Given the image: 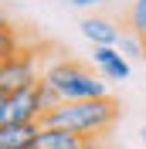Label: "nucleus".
<instances>
[{
    "instance_id": "f257e3e1",
    "label": "nucleus",
    "mask_w": 146,
    "mask_h": 149,
    "mask_svg": "<svg viewBox=\"0 0 146 149\" xmlns=\"http://www.w3.org/2000/svg\"><path fill=\"white\" fill-rule=\"evenodd\" d=\"M122 115V105L112 95H99V98H75V102H58L55 109H48L41 115V125H58V129L78 132L88 139H102Z\"/></svg>"
},
{
    "instance_id": "f03ea898",
    "label": "nucleus",
    "mask_w": 146,
    "mask_h": 149,
    "mask_svg": "<svg viewBox=\"0 0 146 149\" xmlns=\"http://www.w3.org/2000/svg\"><path fill=\"white\" fill-rule=\"evenodd\" d=\"M41 78H44L51 88H55L58 95H61V102H75V98H99V95H109V88H105V81H102L99 74L92 71L88 65H82V61H75V58H51L44 65V71H41Z\"/></svg>"
},
{
    "instance_id": "7ed1b4c3",
    "label": "nucleus",
    "mask_w": 146,
    "mask_h": 149,
    "mask_svg": "<svg viewBox=\"0 0 146 149\" xmlns=\"http://www.w3.org/2000/svg\"><path fill=\"white\" fill-rule=\"evenodd\" d=\"M44 65H41V54H37V44H24L20 51H14L10 58L0 61V92L14 95L20 88H27L41 78Z\"/></svg>"
},
{
    "instance_id": "20e7f679",
    "label": "nucleus",
    "mask_w": 146,
    "mask_h": 149,
    "mask_svg": "<svg viewBox=\"0 0 146 149\" xmlns=\"http://www.w3.org/2000/svg\"><path fill=\"white\" fill-rule=\"evenodd\" d=\"M41 115H44V102H41L37 81L14 92V95H7L4 105H0V122H37Z\"/></svg>"
},
{
    "instance_id": "39448f33",
    "label": "nucleus",
    "mask_w": 146,
    "mask_h": 149,
    "mask_svg": "<svg viewBox=\"0 0 146 149\" xmlns=\"http://www.w3.org/2000/svg\"><path fill=\"white\" fill-rule=\"evenodd\" d=\"M92 61H95V68L102 71V78H109V81H122V78H129V58L119 51L116 44H95V51H92Z\"/></svg>"
},
{
    "instance_id": "423d86ee",
    "label": "nucleus",
    "mask_w": 146,
    "mask_h": 149,
    "mask_svg": "<svg viewBox=\"0 0 146 149\" xmlns=\"http://www.w3.org/2000/svg\"><path fill=\"white\" fill-rule=\"evenodd\" d=\"M92 142H99V139H88V136H78V132L58 129V125H41L34 146L37 149H88Z\"/></svg>"
},
{
    "instance_id": "0eeeda50",
    "label": "nucleus",
    "mask_w": 146,
    "mask_h": 149,
    "mask_svg": "<svg viewBox=\"0 0 146 149\" xmlns=\"http://www.w3.org/2000/svg\"><path fill=\"white\" fill-rule=\"evenodd\" d=\"M41 122H0V149H27L37 142Z\"/></svg>"
},
{
    "instance_id": "6e6552de",
    "label": "nucleus",
    "mask_w": 146,
    "mask_h": 149,
    "mask_svg": "<svg viewBox=\"0 0 146 149\" xmlns=\"http://www.w3.org/2000/svg\"><path fill=\"white\" fill-rule=\"evenodd\" d=\"M78 27H82V34L88 37L92 44H116L119 34H122V31H119L112 20H105V17H85Z\"/></svg>"
},
{
    "instance_id": "1a4fd4ad",
    "label": "nucleus",
    "mask_w": 146,
    "mask_h": 149,
    "mask_svg": "<svg viewBox=\"0 0 146 149\" xmlns=\"http://www.w3.org/2000/svg\"><path fill=\"white\" fill-rule=\"evenodd\" d=\"M24 44H34V37H31L24 27H17V24L4 20V24H0V61H4V58H10L14 51H20Z\"/></svg>"
},
{
    "instance_id": "9d476101",
    "label": "nucleus",
    "mask_w": 146,
    "mask_h": 149,
    "mask_svg": "<svg viewBox=\"0 0 146 149\" xmlns=\"http://www.w3.org/2000/svg\"><path fill=\"white\" fill-rule=\"evenodd\" d=\"M122 24L129 27V34L136 37H146V0H133L126 7V17H122Z\"/></svg>"
},
{
    "instance_id": "9b49d317",
    "label": "nucleus",
    "mask_w": 146,
    "mask_h": 149,
    "mask_svg": "<svg viewBox=\"0 0 146 149\" xmlns=\"http://www.w3.org/2000/svg\"><path fill=\"white\" fill-rule=\"evenodd\" d=\"M116 47H119L126 58H146V51H143V37H136V34H119Z\"/></svg>"
},
{
    "instance_id": "f8f14e48",
    "label": "nucleus",
    "mask_w": 146,
    "mask_h": 149,
    "mask_svg": "<svg viewBox=\"0 0 146 149\" xmlns=\"http://www.w3.org/2000/svg\"><path fill=\"white\" fill-rule=\"evenodd\" d=\"M139 139H143V146H146V125H143V129H139Z\"/></svg>"
},
{
    "instance_id": "ddd939ff",
    "label": "nucleus",
    "mask_w": 146,
    "mask_h": 149,
    "mask_svg": "<svg viewBox=\"0 0 146 149\" xmlns=\"http://www.w3.org/2000/svg\"><path fill=\"white\" fill-rule=\"evenodd\" d=\"M4 20H7V14H4V10H0V24H4Z\"/></svg>"
},
{
    "instance_id": "4468645a",
    "label": "nucleus",
    "mask_w": 146,
    "mask_h": 149,
    "mask_svg": "<svg viewBox=\"0 0 146 149\" xmlns=\"http://www.w3.org/2000/svg\"><path fill=\"white\" fill-rule=\"evenodd\" d=\"M4 98H7V95H4V92H0V105H4Z\"/></svg>"
},
{
    "instance_id": "2eb2a0df",
    "label": "nucleus",
    "mask_w": 146,
    "mask_h": 149,
    "mask_svg": "<svg viewBox=\"0 0 146 149\" xmlns=\"http://www.w3.org/2000/svg\"><path fill=\"white\" fill-rule=\"evenodd\" d=\"M143 51H146V37H143Z\"/></svg>"
},
{
    "instance_id": "dca6fc26",
    "label": "nucleus",
    "mask_w": 146,
    "mask_h": 149,
    "mask_svg": "<svg viewBox=\"0 0 146 149\" xmlns=\"http://www.w3.org/2000/svg\"><path fill=\"white\" fill-rule=\"evenodd\" d=\"M27 149H37V146H27Z\"/></svg>"
}]
</instances>
